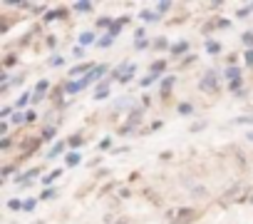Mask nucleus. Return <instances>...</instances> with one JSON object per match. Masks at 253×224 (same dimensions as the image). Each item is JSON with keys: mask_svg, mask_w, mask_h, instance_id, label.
I'll use <instances>...</instances> for the list:
<instances>
[{"mask_svg": "<svg viewBox=\"0 0 253 224\" xmlns=\"http://www.w3.org/2000/svg\"><path fill=\"white\" fill-rule=\"evenodd\" d=\"M60 177H62V169H52V172H47V174H45V177L40 179L42 189H45V187H52V182H57Z\"/></svg>", "mask_w": 253, "mask_h": 224, "instance_id": "nucleus-20", "label": "nucleus"}, {"mask_svg": "<svg viewBox=\"0 0 253 224\" xmlns=\"http://www.w3.org/2000/svg\"><path fill=\"white\" fill-rule=\"evenodd\" d=\"M204 48H206L209 55H221V50H223V45H221L218 40H213V38H206V40H204Z\"/></svg>", "mask_w": 253, "mask_h": 224, "instance_id": "nucleus-18", "label": "nucleus"}, {"mask_svg": "<svg viewBox=\"0 0 253 224\" xmlns=\"http://www.w3.org/2000/svg\"><path fill=\"white\" fill-rule=\"evenodd\" d=\"M47 45H50V48H55V45H57V40H55V35H50V38H47Z\"/></svg>", "mask_w": 253, "mask_h": 224, "instance_id": "nucleus-59", "label": "nucleus"}, {"mask_svg": "<svg viewBox=\"0 0 253 224\" xmlns=\"http://www.w3.org/2000/svg\"><path fill=\"white\" fill-rule=\"evenodd\" d=\"M176 112H179L181 117H191V115H194V105H191V102H179V105H176Z\"/></svg>", "mask_w": 253, "mask_h": 224, "instance_id": "nucleus-27", "label": "nucleus"}, {"mask_svg": "<svg viewBox=\"0 0 253 224\" xmlns=\"http://www.w3.org/2000/svg\"><path fill=\"white\" fill-rule=\"evenodd\" d=\"M243 57H246V67H253V50H246Z\"/></svg>", "mask_w": 253, "mask_h": 224, "instance_id": "nucleus-50", "label": "nucleus"}, {"mask_svg": "<svg viewBox=\"0 0 253 224\" xmlns=\"http://www.w3.org/2000/svg\"><path fill=\"white\" fill-rule=\"evenodd\" d=\"M13 65H18V55H8V57L3 60V70H8V67H13Z\"/></svg>", "mask_w": 253, "mask_h": 224, "instance_id": "nucleus-43", "label": "nucleus"}, {"mask_svg": "<svg viewBox=\"0 0 253 224\" xmlns=\"http://www.w3.org/2000/svg\"><path fill=\"white\" fill-rule=\"evenodd\" d=\"M129 194H132V192L126 189V187H122V189L117 192V197H119V199H129Z\"/></svg>", "mask_w": 253, "mask_h": 224, "instance_id": "nucleus-52", "label": "nucleus"}, {"mask_svg": "<svg viewBox=\"0 0 253 224\" xmlns=\"http://www.w3.org/2000/svg\"><path fill=\"white\" fill-rule=\"evenodd\" d=\"M5 207H8L10 212H23V207H25V199H23V197H10Z\"/></svg>", "mask_w": 253, "mask_h": 224, "instance_id": "nucleus-26", "label": "nucleus"}, {"mask_svg": "<svg viewBox=\"0 0 253 224\" xmlns=\"http://www.w3.org/2000/svg\"><path fill=\"white\" fill-rule=\"evenodd\" d=\"M159 15H167L169 10H171V3H167V0H162V3H157V8H154Z\"/></svg>", "mask_w": 253, "mask_h": 224, "instance_id": "nucleus-40", "label": "nucleus"}, {"mask_svg": "<svg viewBox=\"0 0 253 224\" xmlns=\"http://www.w3.org/2000/svg\"><path fill=\"white\" fill-rule=\"evenodd\" d=\"M246 137H248V140L253 142V130H251V132H246Z\"/></svg>", "mask_w": 253, "mask_h": 224, "instance_id": "nucleus-62", "label": "nucleus"}, {"mask_svg": "<svg viewBox=\"0 0 253 224\" xmlns=\"http://www.w3.org/2000/svg\"><path fill=\"white\" fill-rule=\"evenodd\" d=\"M152 43H154V40H149V38L134 40V50H147V48H152Z\"/></svg>", "mask_w": 253, "mask_h": 224, "instance_id": "nucleus-38", "label": "nucleus"}, {"mask_svg": "<svg viewBox=\"0 0 253 224\" xmlns=\"http://www.w3.org/2000/svg\"><path fill=\"white\" fill-rule=\"evenodd\" d=\"M162 80H164V77H159V75H152V72H149V75H144V77L139 80V87H152V85H157V82H162Z\"/></svg>", "mask_w": 253, "mask_h": 224, "instance_id": "nucleus-28", "label": "nucleus"}, {"mask_svg": "<svg viewBox=\"0 0 253 224\" xmlns=\"http://www.w3.org/2000/svg\"><path fill=\"white\" fill-rule=\"evenodd\" d=\"M132 132H137L134 127H129V125H124L122 130H119V135H132Z\"/></svg>", "mask_w": 253, "mask_h": 224, "instance_id": "nucleus-54", "label": "nucleus"}, {"mask_svg": "<svg viewBox=\"0 0 253 224\" xmlns=\"http://www.w3.org/2000/svg\"><path fill=\"white\" fill-rule=\"evenodd\" d=\"M233 125H253V115H246V117H236Z\"/></svg>", "mask_w": 253, "mask_h": 224, "instance_id": "nucleus-44", "label": "nucleus"}, {"mask_svg": "<svg viewBox=\"0 0 253 224\" xmlns=\"http://www.w3.org/2000/svg\"><path fill=\"white\" fill-rule=\"evenodd\" d=\"M97 40H99V38H97L92 30H84V33H80V43H77V45L87 50L89 45H97Z\"/></svg>", "mask_w": 253, "mask_h": 224, "instance_id": "nucleus-13", "label": "nucleus"}, {"mask_svg": "<svg viewBox=\"0 0 253 224\" xmlns=\"http://www.w3.org/2000/svg\"><path fill=\"white\" fill-rule=\"evenodd\" d=\"M114 224H129V219H119V222H114Z\"/></svg>", "mask_w": 253, "mask_h": 224, "instance_id": "nucleus-61", "label": "nucleus"}, {"mask_svg": "<svg viewBox=\"0 0 253 224\" xmlns=\"http://www.w3.org/2000/svg\"><path fill=\"white\" fill-rule=\"evenodd\" d=\"M15 169H18L15 165H5L3 169H0V177H3V182H8V177H10V174H13Z\"/></svg>", "mask_w": 253, "mask_h": 224, "instance_id": "nucleus-39", "label": "nucleus"}, {"mask_svg": "<svg viewBox=\"0 0 253 224\" xmlns=\"http://www.w3.org/2000/svg\"><path fill=\"white\" fill-rule=\"evenodd\" d=\"M10 125H28V115H25V112H20V110H15V115L8 120Z\"/></svg>", "mask_w": 253, "mask_h": 224, "instance_id": "nucleus-31", "label": "nucleus"}, {"mask_svg": "<svg viewBox=\"0 0 253 224\" xmlns=\"http://www.w3.org/2000/svg\"><path fill=\"white\" fill-rule=\"evenodd\" d=\"M112 25H114V18H109V15H102V18H97V23H94V28L97 30H112Z\"/></svg>", "mask_w": 253, "mask_h": 224, "instance_id": "nucleus-22", "label": "nucleus"}, {"mask_svg": "<svg viewBox=\"0 0 253 224\" xmlns=\"http://www.w3.org/2000/svg\"><path fill=\"white\" fill-rule=\"evenodd\" d=\"M112 45H114V38H112L109 33H104V35L97 40V45H94V48H99V50H107V48H112Z\"/></svg>", "mask_w": 253, "mask_h": 224, "instance_id": "nucleus-29", "label": "nucleus"}, {"mask_svg": "<svg viewBox=\"0 0 253 224\" xmlns=\"http://www.w3.org/2000/svg\"><path fill=\"white\" fill-rule=\"evenodd\" d=\"M231 28V20H226V18H213L206 28H204V35H209L211 30H228Z\"/></svg>", "mask_w": 253, "mask_h": 224, "instance_id": "nucleus-7", "label": "nucleus"}, {"mask_svg": "<svg viewBox=\"0 0 253 224\" xmlns=\"http://www.w3.org/2000/svg\"><path fill=\"white\" fill-rule=\"evenodd\" d=\"M112 152H114V155H126V152H129V147H114Z\"/></svg>", "mask_w": 253, "mask_h": 224, "instance_id": "nucleus-57", "label": "nucleus"}, {"mask_svg": "<svg viewBox=\"0 0 253 224\" xmlns=\"http://www.w3.org/2000/svg\"><path fill=\"white\" fill-rule=\"evenodd\" d=\"M109 92H112V80H109V77L94 85V100H97V102L107 100V97H109Z\"/></svg>", "mask_w": 253, "mask_h": 224, "instance_id": "nucleus-4", "label": "nucleus"}, {"mask_svg": "<svg viewBox=\"0 0 253 224\" xmlns=\"http://www.w3.org/2000/svg\"><path fill=\"white\" fill-rule=\"evenodd\" d=\"M241 43L246 45V50H253V30L243 33V35H241Z\"/></svg>", "mask_w": 253, "mask_h": 224, "instance_id": "nucleus-37", "label": "nucleus"}, {"mask_svg": "<svg viewBox=\"0 0 253 224\" xmlns=\"http://www.w3.org/2000/svg\"><path fill=\"white\" fill-rule=\"evenodd\" d=\"M171 157H174V152H171V150H164V152H159V160H162V162H169Z\"/></svg>", "mask_w": 253, "mask_h": 224, "instance_id": "nucleus-49", "label": "nucleus"}, {"mask_svg": "<svg viewBox=\"0 0 253 224\" xmlns=\"http://www.w3.org/2000/svg\"><path fill=\"white\" fill-rule=\"evenodd\" d=\"M57 194H60L57 187H45V189H40V197H38V199H40V202H50V199H55Z\"/></svg>", "mask_w": 253, "mask_h": 224, "instance_id": "nucleus-24", "label": "nucleus"}, {"mask_svg": "<svg viewBox=\"0 0 253 224\" xmlns=\"http://www.w3.org/2000/svg\"><path fill=\"white\" fill-rule=\"evenodd\" d=\"M8 130H10V122L3 120V122H0V137H8Z\"/></svg>", "mask_w": 253, "mask_h": 224, "instance_id": "nucleus-46", "label": "nucleus"}, {"mask_svg": "<svg viewBox=\"0 0 253 224\" xmlns=\"http://www.w3.org/2000/svg\"><path fill=\"white\" fill-rule=\"evenodd\" d=\"M67 8H55V10H50L45 18H42V23H55V20H67Z\"/></svg>", "mask_w": 253, "mask_h": 224, "instance_id": "nucleus-10", "label": "nucleus"}, {"mask_svg": "<svg viewBox=\"0 0 253 224\" xmlns=\"http://www.w3.org/2000/svg\"><path fill=\"white\" fill-rule=\"evenodd\" d=\"M72 55H75L77 60H82V57H84V48H80V45H75V48H72Z\"/></svg>", "mask_w": 253, "mask_h": 224, "instance_id": "nucleus-48", "label": "nucleus"}, {"mask_svg": "<svg viewBox=\"0 0 253 224\" xmlns=\"http://www.w3.org/2000/svg\"><path fill=\"white\" fill-rule=\"evenodd\" d=\"M129 20H132V15H122V18H114V25H112L109 35L117 40V35L122 33V28H124V25H129Z\"/></svg>", "mask_w": 253, "mask_h": 224, "instance_id": "nucleus-12", "label": "nucleus"}, {"mask_svg": "<svg viewBox=\"0 0 253 224\" xmlns=\"http://www.w3.org/2000/svg\"><path fill=\"white\" fill-rule=\"evenodd\" d=\"M67 145H70V150H77V147L84 145V137H82V135H70V137H67Z\"/></svg>", "mask_w": 253, "mask_h": 224, "instance_id": "nucleus-32", "label": "nucleus"}, {"mask_svg": "<svg viewBox=\"0 0 253 224\" xmlns=\"http://www.w3.org/2000/svg\"><path fill=\"white\" fill-rule=\"evenodd\" d=\"M167 65H169V60H167V57H162V60H154V62L149 65V72H152V75H159V77H164V72H167Z\"/></svg>", "mask_w": 253, "mask_h": 224, "instance_id": "nucleus-16", "label": "nucleus"}, {"mask_svg": "<svg viewBox=\"0 0 253 224\" xmlns=\"http://www.w3.org/2000/svg\"><path fill=\"white\" fill-rule=\"evenodd\" d=\"M107 174H109V169H104V167H102V169L97 172V177H99V179H102V177H107Z\"/></svg>", "mask_w": 253, "mask_h": 224, "instance_id": "nucleus-60", "label": "nucleus"}, {"mask_svg": "<svg viewBox=\"0 0 253 224\" xmlns=\"http://www.w3.org/2000/svg\"><path fill=\"white\" fill-rule=\"evenodd\" d=\"M67 147H70V145H67V140H57V142L50 147V152H47V160L52 162V160H57V157H65V155H67Z\"/></svg>", "mask_w": 253, "mask_h": 224, "instance_id": "nucleus-5", "label": "nucleus"}, {"mask_svg": "<svg viewBox=\"0 0 253 224\" xmlns=\"http://www.w3.org/2000/svg\"><path fill=\"white\" fill-rule=\"evenodd\" d=\"M174 82H176V75H164V80L159 82V97H162V100H167V97L171 95Z\"/></svg>", "mask_w": 253, "mask_h": 224, "instance_id": "nucleus-6", "label": "nucleus"}, {"mask_svg": "<svg viewBox=\"0 0 253 224\" xmlns=\"http://www.w3.org/2000/svg\"><path fill=\"white\" fill-rule=\"evenodd\" d=\"M139 20H144V23H159L162 15H159L157 10H142V13H139Z\"/></svg>", "mask_w": 253, "mask_h": 224, "instance_id": "nucleus-25", "label": "nucleus"}, {"mask_svg": "<svg viewBox=\"0 0 253 224\" xmlns=\"http://www.w3.org/2000/svg\"><path fill=\"white\" fill-rule=\"evenodd\" d=\"M134 107H137V105H134V100H132L129 95H122V97L114 102V110H129V112H132Z\"/></svg>", "mask_w": 253, "mask_h": 224, "instance_id": "nucleus-17", "label": "nucleus"}, {"mask_svg": "<svg viewBox=\"0 0 253 224\" xmlns=\"http://www.w3.org/2000/svg\"><path fill=\"white\" fill-rule=\"evenodd\" d=\"M241 77H243V70H241L238 65H226V67H223V80L233 82V80H241Z\"/></svg>", "mask_w": 253, "mask_h": 224, "instance_id": "nucleus-11", "label": "nucleus"}, {"mask_svg": "<svg viewBox=\"0 0 253 224\" xmlns=\"http://www.w3.org/2000/svg\"><path fill=\"white\" fill-rule=\"evenodd\" d=\"M15 115V107H10V105H5L3 110H0V122H3V120H10Z\"/></svg>", "mask_w": 253, "mask_h": 224, "instance_id": "nucleus-35", "label": "nucleus"}, {"mask_svg": "<svg viewBox=\"0 0 253 224\" xmlns=\"http://www.w3.org/2000/svg\"><path fill=\"white\" fill-rule=\"evenodd\" d=\"M206 127V122H194L191 125V132H199V130H204Z\"/></svg>", "mask_w": 253, "mask_h": 224, "instance_id": "nucleus-56", "label": "nucleus"}, {"mask_svg": "<svg viewBox=\"0 0 253 224\" xmlns=\"http://www.w3.org/2000/svg\"><path fill=\"white\" fill-rule=\"evenodd\" d=\"M33 224H45V222H33Z\"/></svg>", "mask_w": 253, "mask_h": 224, "instance_id": "nucleus-63", "label": "nucleus"}, {"mask_svg": "<svg viewBox=\"0 0 253 224\" xmlns=\"http://www.w3.org/2000/svg\"><path fill=\"white\" fill-rule=\"evenodd\" d=\"M107 150H114V147H112V137H104V140L97 145V152H107Z\"/></svg>", "mask_w": 253, "mask_h": 224, "instance_id": "nucleus-41", "label": "nucleus"}, {"mask_svg": "<svg viewBox=\"0 0 253 224\" xmlns=\"http://www.w3.org/2000/svg\"><path fill=\"white\" fill-rule=\"evenodd\" d=\"M80 162H82V155H80L77 150H70V152L65 155V165H67V167H77Z\"/></svg>", "mask_w": 253, "mask_h": 224, "instance_id": "nucleus-23", "label": "nucleus"}, {"mask_svg": "<svg viewBox=\"0 0 253 224\" xmlns=\"http://www.w3.org/2000/svg\"><path fill=\"white\" fill-rule=\"evenodd\" d=\"M25 115H28V125L38 122V112H35V110H25Z\"/></svg>", "mask_w": 253, "mask_h": 224, "instance_id": "nucleus-47", "label": "nucleus"}, {"mask_svg": "<svg viewBox=\"0 0 253 224\" xmlns=\"http://www.w3.org/2000/svg\"><path fill=\"white\" fill-rule=\"evenodd\" d=\"M72 10L80 13V15H87V13H94V5L89 0H77V3H72Z\"/></svg>", "mask_w": 253, "mask_h": 224, "instance_id": "nucleus-15", "label": "nucleus"}, {"mask_svg": "<svg viewBox=\"0 0 253 224\" xmlns=\"http://www.w3.org/2000/svg\"><path fill=\"white\" fill-rule=\"evenodd\" d=\"M134 72H137V67L132 65L129 70H126V72H124V75L119 77V85H126V82H132V80H134Z\"/></svg>", "mask_w": 253, "mask_h": 224, "instance_id": "nucleus-33", "label": "nucleus"}, {"mask_svg": "<svg viewBox=\"0 0 253 224\" xmlns=\"http://www.w3.org/2000/svg\"><path fill=\"white\" fill-rule=\"evenodd\" d=\"M171 57H186L189 55V40H179V43H171V50H169Z\"/></svg>", "mask_w": 253, "mask_h": 224, "instance_id": "nucleus-8", "label": "nucleus"}, {"mask_svg": "<svg viewBox=\"0 0 253 224\" xmlns=\"http://www.w3.org/2000/svg\"><path fill=\"white\" fill-rule=\"evenodd\" d=\"M129 67H132V62H129V60H122V62H119V65H117V67L109 72V80H112V82H114V80L119 82V77H122L126 70H129Z\"/></svg>", "mask_w": 253, "mask_h": 224, "instance_id": "nucleus-14", "label": "nucleus"}, {"mask_svg": "<svg viewBox=\"0 0 253 224\" xmlns=\"http://www.w3.org/2000/svg\"><path fill=\"white\" fill-rule=\"evenodd\" d=\"M199 90H201V92H209V95H218V90H221L218 72H216V70H206L204 77L199 80Z\"/></svg>", "mask_w": 253, "mask_h": 224, "instance_id": "nucleus-1", "label": "nucleus"}, {"mask_svg": "<svg viewBox=\"0 0 253 224\" xmlns=\"http://www.w3.org/2000/svg\"><path fill=\"white\" fill-rule=\"evenodd\" d=\"M10 147H13V137H3V140H0V150H3V152L10 150Z\"/></svg>", "mask_w": 253, "mask_h": 224, "instance_id": "nucleus-45", "label": "nucleus"}, {"mask_svg": "<svg viewBox=\"0 0 253 224\" xmlns=\"http://www.w3.org/2000/svg\"><path fill=\"white\" fill-rule=\"evenodd\" d=\"M55 137H57V127H55V125H47V127L40 130V140H42V142H52Z\"/></svg>", "mask_w": 253, "mask_h": 224, "instance_id": "nucleus-21", "label": "nucleus"}, {"mask_svg": "<svg viewBox=\"0 0 253 224\" xmlns=\"http://www.w3.org/2000/svg\"><path fill=\"white\" fill-rule=\"evenodd\" d=\"M162 127H164V122H162V120H154V122L149 125V132H154V130H162Z\"/></svg>", "mask_w": 253, "mask_h": 224, "instance_id": "nucleus-53", "label": "nucleus"}, {"mask_svg": "<svg viewBox=\"0 0 253 224\" xmlns=\"http://www.w3.org/2000/svg\"><path fill=\"white\" fill-rule=\"evenodd\" d=\"M47 65H50V67H62V65H65V57H62L60 53H55V55L47 60Z\"/></svg>", "mask_w": 253, "mask_h": 224, "instance_id": "nucleus-36", "label": "nucleus"}, {"mask_svg": "<svg viewBox=\"0 0 253 224\" xmlns=\"http://www.w3.org/2000/svg\"><path fill=\"white\" fill-rule=\"evenodd\" d=\"M226 62H228V65H236V62H238V55H228Z\"/></svg>", "mask_w": 253, "mask_h": 224, "instance_id": "nucleus-58", "label": "nucleus"}, {"mask_svg": "<svg viewBox=\"0 0 253 224\" xmlns=\"http://www.w3.org/2000/svg\"><path fill=\"white\" fill-rule=\"evenodd\" d=\"M28 105H33V92H23V95L15 100V105H13V107H15V110H20V112H25V107H28Z\"/></svg>", "mask_w": 253, "mask_h": 224, "instance_id": "nucleus-19", "label": "nucleus"}, {"mask_svg": "<svg viewBox=\"0 0 253 224\" xmlns=\"http://www.w3.org/2000/svg\"><path fill=\"white\" fill-rule=\"evenodd\" d=\"M38 202H40L38 197H30V199H25V207H23V212H33V209L38 207Z\"/></svg>", "mask_w": 253, "mask_h": 224, "instance_id": "nucleus-42", "label": "nucleus"}, {"mask_svg": "<svg viewBox=\"0 0 253 224\" xmlns=\"http://www.w3.org/2000/svg\"><path fill=\"white\" fill-rule=\"evenodd\" d=\"M142 38H147V30H144V28L139 25V28L134 30V40H142Z\"/></svg>", "mask_w": 253, "mask_h": 224, "instance_id": "nucleus-51", "label": "nucleus"}, {"mask_svg": "<svg viewBox=\"0 0 253 224\" xmlns=\"http://www.w3.org/2000/svg\"><path fill=\"white\" fill-rule=\"evenodd\" d=\"M251 13H253V3H251V5H243V8H238V10H236V18H238V20H246Z\"/></svg>", "mask_w": 253, "mask_h": 224, "instance_id": "nucleus-34", "label": "nucleus"}, {"mask_svg": "<svg viewBox=\"0 0 253 224\" xmlns=\"http://www.w3.org/2000/svg\"><path fill=\"white\" fill-rule=\"evenodd\" d=\"M50 87H52V85H50V80H45V77H42V80H40V82L35 85V90H33V105H38V102H42V100L47 97V92H50Z\"/></svg>", "mask_w": 253, "mask_h": 224, "instance_id": "nucleus-3", "label": "nucleus"}, {"mask_svg": "<svg viewBox=\"0 0 253 224\" xmlns=\"http://www.w3.org/2000/svg\"><path fill=\"white\" fill-rule=\"evenodd\" d=\"M142 120H144V107H134V110L129 112V120H126V125L137 130V127L142 125Z\"/></svg>", "mask_w": 253, "mask_h": 224, "instance_id": "nucleus-9", "label": "nucleus"}, {"mask_svg": "<svg viewBox=\"0 0 253 224\" xmlns=\"http://www.w3.org/2000/svg\"><path fill=\"white\" fill-rule=\"evenodd\" d=\"M94 67H97L94 62H77V65H72V67L67 70V80H72V77H77V75L84 77V75H89Z\"/></svg>", "mask_w": 253, "mask_h": 224, "instance_id": "nucleus-2", "label": "nucleus"}, {"mask_svg": "<svg viewBox=\"0 0 253 224\" xmlns=\"http://www.w3.org/2000/svg\"><path fill=\"white\" fill-rule=\"evenodd\" d=\"M194 60H196V55H191V53H189V55L184 57V62H181V67H184V65H191Z\"/></svg>", "mask_w": 253, "mask_h": 224, "instance_id": "nucleus-55", "label": "nucleus"}, {"mask_svg": "<svg viewBox=\"0 0 253 224\" xmlns=\"http://www.w3.org/2000/svg\"><path fill=\"white\" fill-rule=\"evenodd\" d=\"M152 48H154V50H171V43H169L167 38H162V35H159V38H154Z\"/></svg>", "mask_w": 253, "mask_h": 224, "instance_id": "nucleus-30", "label": "nucleus"}]
</instances>
